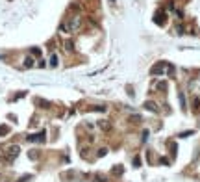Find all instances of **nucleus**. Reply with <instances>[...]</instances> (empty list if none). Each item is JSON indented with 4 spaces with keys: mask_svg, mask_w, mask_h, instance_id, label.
I'll return each mask as SVG.
<instances>
[{
    "mask_svg": "<svg viewBox=\"0 0 200 182\" xmlns=\"http://www.w3.org/2000/svg\"><path fill=\"white\" fill-rule=\"evenodd\" d=\"M58 63H59V61H58V56L52 54V56H50V67H58Z\"/></svg>",
    "mask_w": 200,
    "mask_h": 182,
    "instance_id": "9",
    "label": "nucleus"
},
{
    "mask_svg": "<svg viewBox=\"0 0 200 182\" xmlns=\"http://www.w3.org/2000/svg\"><path fill=\"white\" fill-rule=\"evenodd\" d=\"M98 128H102L104 132H107V130H111V123L109 121H98Z\"/></svg>",
    "mask_w": 200,
    "mask_h": 182,
    "instance_id": "5",
    "label": "nucleus"
},
{
    "mask_svg": "<svg viewBox=\"0 0 200 182\" xmlns=\"http://www.w3.org/2000/svg\"><path fill=\"white\" fill-rule=\"evenodd\" d=\"M28 141H44V132H39V134H32V136H28Z\"/></svg>",
    "mask_w": 200,
    "mask_h": 182,
    "instance_id": "3",
    "label": "nucleus"
},
{
    "mask_svg": "<svg viewBox=\"0 0 200 182\" xmlns=\"http://www.w3.org/2000/svg\"><path fill=\"white\" fill-rule=\"evenodd\" d=\"M19 152H20V147H19V145H9V147L4 151V160H6V162H13L15 158L19 156Z\"/></svg>",
    "mask_w": 200,
    "mask_h": 182,
    "instance_id": "1",
    "label": "nucleus"
},
{
    "mask_svg": "<svg viewBox=\"0 0 200 182\" xmlns=\"http://www.w3.org/2000/svg\"><path fill=\"white\" fill-rule=\"evenodd\" d=\"M63 47H65L67 52H74V43H72V41H65V43H63Z\"/></svg>",
    "mask_w": 200,
    "mask_h": 182,
    "instance_id": "7",
    "label": "nucleus"
},
{
    "mask_svg": "<svg viewBox=\"0 0 200 182\" xmlns=\"http://www.w3.org/2000/svg\"><path fill=\"white\" fill-rule=\"evenodd\" d=\"M145 108H146L148 111H158V106H156L154 102H150V100H148V102L145 104Z\"/></svg>",
    "mask_w": 200,
    "mask_h": 182,
    "instance_id": "8",
    "label": "nucleus"
},
{
    "mask_svg": "<svg viewBox=\"0 0 200 182\" xmlns=\"http://www.w3.org/2000/svg\"><path fill=\"white\" fill-rule=\"evenodd\" d=\"M158 24H165V13L163 11H160V13H156V19H154Z\"/></svg>",
    "mask_w": 200,
    "mask_h": 182,
    "instance_id": "6",
    "label": "nucleus"
},
{
    "mask_svg": "<svg viewBox=\"0 0 200 182\" xmlns=\"http://www.w3.org/2000/svg\"><path fill=\"white\" fill-rule=\"evenodd\" d=\"M30 52H32V56H37V58L41 56V50H39V49H32Z\"/></svg>",
    "mask_w": 200,
    "mask_h": 182,
    "instance_id": "10",
    "label": "nucleus"
},
{
    "mask_svg": "<svg viewBox=\"0 0 200 182\" xmlns=\"http://www.w3.org/2000/svg\"><path fill=\"white\" fill-rule=\"evenodd\" d=\"M113 173H115V175H121V173H122V167H115Z\"/></svg>",
    "mask_w": 200,
    "mask_h": 182,
    "instance_id": "12",
    "label": "nucleus"
},
{
    "mask_svg": "<svg viewBox=\"0 0 200 182\" xmlns=\"http://www.w3.org/2000/svg\"><path fill=\"white\" fill-rule=\"evenodd\" d=\"M35 65V60L32 58V56H26L24 58V63H22V67H24V69H30V67H33Z\"/></svg>",
    "mask_w": 200,
    "mask_h": 182,
    "instance_id": "4",
    "label": "nucleus"
},
{
    "mask_svg": "<svg viewBox=\"0 0 200 182\" xmlns=\"http://www.w3.org/2000/svg\"><path fill=\"white\" fill-rule=\"evenodd\" d=\"M158 87H160L161 91H165V89H167V84H165V82H158Z\"/></svg>",
    "mask_w": 200,
    "mask_h": 182,
    "instance_id": "11",
    "label": "nucleus"
},
{
    "mask_svg": "<svg viewBox=\"0 0 200 182\" xmlns=\"http://www.w3.org/2000/svg\"><path fill=\"white\" fill-rule=\"evenodd\" d=\"M8 130H9V128H8V126H0V134H6V132H8Z\"/></svg>",
    "mask_w": 200,
    "mask_h": 182,
    "instance_id": "13",
    "label": "nucleus"
},
{
    "mask_svg": "<svg viewBox=\"0 0 200 182\" xmlns=\"http://www.w3.org/2000/svg\"><path fill=\"white\" fill-rule=\"evenodd\" d=\"M106 152H107V149H100V151H98V156H104Z\"/></svg>",
    "mask_w": 200,
    "mask_h": 182,
    "instance_id": "14",
    "label": "nucleus"
},
{
    "mask_svg": "<svg viewBox=\"0 0 200 182\" xmlns=\"http://www.w3.org/2000/svg\"><path fill=\"white\" fill-rule=\"evenodd\" d=\"M165 69H170V65H167V63H158V65L152 67V75H161Z\"/></svg>",
    "mask_w": 200,
    "mask_h": 182,
    "instance_id": "2",
    "label": "nucleus"
}]
</instances>
